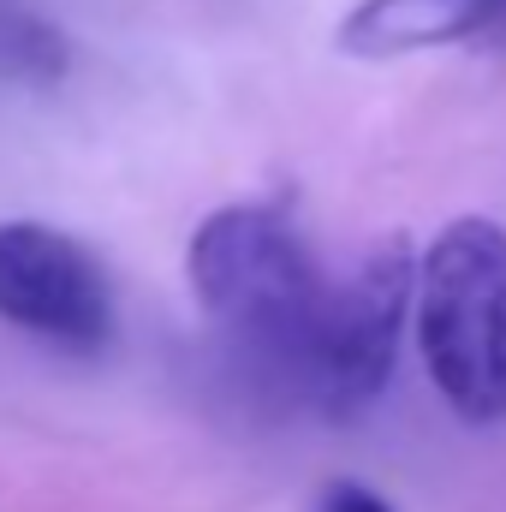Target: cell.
<instances>
[{
    "label": "cell",
    "mask_w": 506,
    "mask_h": 512,
    "mask_svg": "<svg viewBox=\"0 0 506 512\" xmlns=\"http://www.w3.org/2000/svg\"><path fill=\"white\" fill-rule=\"evenodd\" d=\"M429 382L465 423H506V227L459 215L435 233L411 286Z\"/></svg>",
    "instance_id": "2"
},
{
    "label": "cell",
    "mask_w": 506,
    "mask_h": 512,
    "mask_svg": "<svg viewBox=\"0 0 506 512\" xmlns=\"http://www.w3.org/2000/svg\"><path fill=\"white\" fill-rule=\"evenodd\" d=\"M495 18H506V0H358L340 18L334 42L340 54H358V60H405L423 48L465 42Z\"/></svg>",
    "instance_id": "5"
},
{
    "label": "cell",
    "mask_w": 506,
    "mask_h": 512,
    "mask_svg": "<svg viewBox=\"0 0 506 512\" xmlns=\"http://www.w3.org/2000/svg\"><path fill=\"white\" fill-rule=\"evenodd\" d=\"M185 280L203 316L262 370L304 387L316 316L328 298V274L316 268L298 227L268 203L215 209L185 251Z\"/></svg>",
    "instance_id": "1"
},
{
    "label": "cell",
    "mask_w": 506,
    "mask_h": 512,
    "mask_svg": "<svg viewBox=\"0 0 506 512\" xmlns=\"http://www.w3.org/2000/svg\"><path fill=\"white\" fill-rule=\"evenodd\" d=\"M411 286H417V251L405 233L376 239L346 280H328L304 364V387L322 411L352 417L387 387L411 316Z\"/></svg>",
    "instance_id": "3"
},
{
    "label": "cell",
    "mask_w": 506,
    "mask_h": 512,
    "mask_svg": "<svg viewBox=\"0 0 506 512\" xmlns=\"http://www.w3.org/2000/svg\"><path fill=\"white\" fill-rule=\"evenodd\" d=\"M322 512H393L381 495H370L364 483H334L328 495H322Z\"/></svg>",
    "instance_id": "6"
},
{
    "label": "cell",
    "mask_w": 506,
    "mask_h": 512,
    "mask_svg": "<svg viewBox=\"0 0 506 512\" xmlns=\"http://www.w3.org/2000/svg\"><path fill=\"white\" fill-rule=\"evenodd\" d=\"M0 322L66 352L108 346L114 292L102 262L48 221H0Z\"/></svg>",
    "instance_id": "4"
}]
</instances>
